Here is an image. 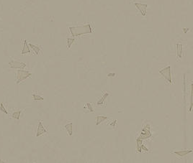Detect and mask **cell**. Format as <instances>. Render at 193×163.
Wrapping results in <instances>:
<instances>
[{
    "mask_svg": "<svg viewBox=\"0 0 193 163\" xmlns=\"http://www.w3.org/2000/svg\"><path fill=\"white\" fill-rule=\"evenodd\" d=\"M69 31L73 37H79L83 35L90 34L92 33L90 24H86L85 25H82V26L70 27Z\"/></svg>",
    "mask_w": 193,
    "mask_h": 163,
    "instance_id": "6da1fadb",
    "label": "cell"
},
{
    "mask_svg": "<svg viewBox=\"0 0 193 163\" xmlns=\"http://www.w3.org/2000/svg\"><path fill=\"white\" fill-rule=\"evenodd\" d=\"M32 76V73L27 71H24L22 69H19L17 71V84H19L22 81L26 80L27 78Z\"/></svg>",
    "mask_w": 193,
    "mask_h": 163,
    "instance_id": "7a4b0ae2",
    "label": "cell"
},
{
    "mask_svg": "<svg viewBox=\"0 0 193 163\" xmlns=\"http://www.w3.org/2000/svg\"><path fill=\"white\" fill-rule=\"evenodd\" d=\"M159 73L163 76L167 81L172 83V68L170 66H168L159 71Z\"/></svg>",
    "mask_w": 193,
    "mask_h": 163,
    "instance_id": "3957f363",
    "label": "cell"
},
{
    "mask_svg": "<svg viewBox=\"0 0 193 163\" xmlns=\"http://www.w3.org/2000/svg\"><path fill=\"white\" fill-rule=\"evenodd\" d=\"M9 66L10 68H13V69H22L24 70L26 68V63H22L20 61L18 60H11L10 62L9 63Z\"/></svg>",
    "mask_w": 193,
    "mask_h": 163,
    "instance_id": "277c9868",
    "label": "cell"
},
{
    "mask_svg": "<svg viewBox=\"0 0 193 163\" xmlns=\"http://www.w3.org/2000/svg\"><path fill=\"white\" fill-rule=\"evenodd\" d=\"M135 6L137 9H138V10L140 12V14L145 16L146 15V10L148 5L146 4H140V3H135Z\"/></svg>",
    "mask_w": 193,
    "mask_h": 163,
    "instance_id": "5b68a950",
    "label": "cell"
},
{
    "mask_svg": "<svg viewBox=\"0 0 193 163\" xmlns=\"http://www.w3.org/2000/svg\"><path fill=\"white\" fill-rule=\"evenodd\" d=\"M171 152L177 154L179 157H184L189 153L192 152V149H177V150H174V151H171Z\"/></svg>",
    "mask_w": 193,
    "mask_h": 163,
    "instance_id": "8992f818",
    "label": "cell"
},
{
    "mask_svg": "<svg viewBox=\"0 0 193 163\" xmlns=\"http://www.w3.org/2000/svg\"><path fill=\"white\" fill-rule=\"evenodd\" d=\"M45 133H48V131H47V130L45 129V127L43 126L42 121H39V123H38L36 136L38 137V136H41V135H43V134H45Z\"/></svg>",
    "mask_w": 193,
    "mask_h": 163,
    "instance_id": "52a82bcc",
    "label": "cell"
},
{
    "mask_svg": "<svg viewBox=\"0 0 193 163\" xmlns=\"http://www.w3.org/2000/svg\"><path fill=\"white\" fill-rule=\"evenodd\" d=\"M30 53V46H29V44L27 43V40H24V43H23V48H22V50L21 51V54L22 55H25L28 54Z\"/></svg>",
    "mask_w": 193,
    "mask_h": 163,
    "instance_id": "ba28073f",
    "label": "cell"
},
{
    "mask_svg": "<svg viewBox=\"0 0 193 163\" xmlns=\"http://www.w3.org/2000/svg\"><path fill=\"white\" fill-rule=\"evenodd\" d=\"M64 128L67 131V132L69 133V136H72L73 134V123H69L67 124L64 126Z\"/></svg>",
    "mask_w": 193,
    "mask_h": 163,
    "instance_id": "9c48e42d",
    "label": "cell"
},
{
    "mask_svg": "<svg viewBox=\"0 0 193 163\" xmlns=\"http://www.w3.org/2000/svg\"><path fill=\"white\" fill-rule=\"evenodd\" d=\"M29 46L35 52V53L36 55H39V53H40V48L38 45H32L31 43H29Z\"/></svg>",
    "mask_w": 193,
    "mask_h": 163,
    "instance_id": "30bf717a",
    "label": "cell"
},
{
    "mask_svg": "<svg viewBox=\"0 0 193 163\" xmlns=\"http://www.w3.org/2000/svg\"><path fill=\"white\" fill-rule=\"evenodd\" d=\"M107 118L106 116H97L96 118V125H99L102 123V121H104L105 120L107 119Z\"/></svg>",
    "mask_w": 193,
    "mask_h": 163,
    "instance_id": "8fae6325",
    "label": "cell"
},
{
    "mask_svg": "<svg viewBox=\"0 0 193 163\" xmlns=\"http://www.w3.org/2000/svg\"><path fill=\"white\" fill-rule=\"evenodd\" d=\"M177 55L179 58H182V55L183 48L182 45L181 44H177Z\"/></svg>",
    "mask_w": 193,
    "mask_h": 163,
    "instance_id": "7c38bea8",
    "label": "cell"
},
{
    "mask_svg": "<svg viewBox=\"0 0 193 163\" xmlns=\"http://www.w3.org/2000/svg\"><path fill=\"white\" fill-rule=\"evenodd\" d=\"M151 136V133L150 131H146V133H142L141 134H140V136L138 138L139 139H147L148 137H149Z\"/></svg>",
    "mask_w": 193,
    "mask_h": 163,
    "instance_id": "4fadbf2b",
    "label": "cell"
},
{
    "mask_svg": "<svg viewBox=\"0 0 193 163\" xmlns=\"http://www.w3.org/2000/svg\"><path fill=\"white\" fill-rule=\"evenodd\" d=\"M22 111H15V112H14L13 114H12V118L13 119H15L18 120L20 119V114H21Z\"/></svg>",
    "mask_w": 193,
    "mask_h": 163,
    "instance_id": "5bb4252c",
    "label": "cell"
},
{
    "mask_svg": "<svg viewBox=\"0 0 193 163\" xmlns=\"http://www.w3.org/2000/svg\"><path fill=\"white\" fill-rule=\"evenodd\" d=\"M74 41H75L74 38H68V39H67V48H68V49L71 48V45L74 43Z\"/></svg>",
    "mask_w": 193,
    "mask_h": 163,
    "instance_id": "9a60e30c",
    "label": "cell"
},
{
    "mask_svg": "<svg viewBox=\"0 0 193 163\" xmlns=\"http://www.w3.org/2000/svg\"><path fill=\"white\" fill-rule=\"evenodd\" d=\"M192 86V90H191V97H190V107H189V111H192L193 106V84L191 85Z\"/></svg>",
    "mask_w": 193,
    "mask_h": 163,
    "instance_id": "2e32d148",
    "label": "cell"
},
{
    "mask_svg": "<svg viewBox=\"0 0 193 163\" xmlns=\"http://www.w3.org/2000/svg\"><path fill=\"white\" fill-rule=\"evenodd\" d=\"M32 97L34 98V101H43L44 100V98L42 97V96H40L39 95H37V94H35V93H34V94H32Z\"/></svg>",
    "mask_w": 193,
    "mask_h": 163,
    "instance_id": "e0dca14e",
    "label": "cell"
},
{
    "mask_svg": "<svg viewBox=\"0 0 193 163\" xmlns=\"http://www.w3.org/2000/svg\"><path fill=\"white\" fill-rule=\"evenodd\" d=\"M107 96H108V93H105V95H104V96L102 97V98H100L98 101H97V105H102V103H103V102H104V101H105V98L107 97Z\"/></svg>",
    "mask_w": 193,
    "mask_h": 163,
    "instance_id": "ac0fdd59",
    "label": "cell"
},
{
    "mask_svg": "<svg viewBox=\"0 0 193 163\" xmlns=\"http://www.w3.org/2000/svg\"><path fill=\"white\" fill-rule=\"evenodd\" d=\"M0 110H1L2 112H4L5 114H8V112H7V109H6V108L5 107V106H4V104H3L2 103H0Z\"/></svg>",
    "mask_w": 193,
    "mask_h": 163,
    "instance_id": "d6986e66",
    "label": "cell"
},
{
    "mask_svg": "<svg viewBox=\"0 0 193 163\" xmlns=\"http://www.w3.org/2000/svg\"><path fill=\"white\" fill-rule=\"evenodd\" d=\"M86 106L87 107V109L89 110V111H90L91 113H93V111H93V109H92V107H91V106L90 103H86Z\"/></svg>",
    "mask_w": 193,
    "mask_h": 163,
    "instance_id": "ffe728a7",
    "label": "cell"
}]
</instances>
